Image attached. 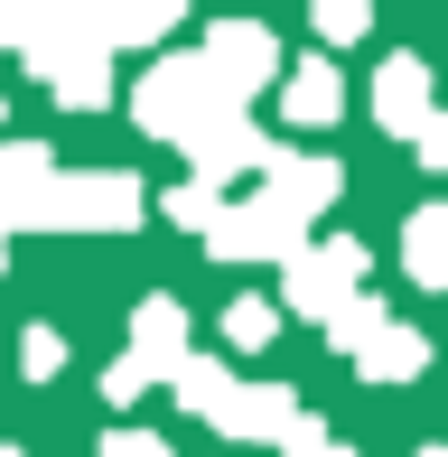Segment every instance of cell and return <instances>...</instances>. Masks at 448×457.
<instances>
[{"label":"cell","mask_w":448,"mask_h":457,"mask_svg":"<svg viewBox=\"0 0 448 457\" xmlns=\"http://www.w3.org/2000/svg\"><path fill=\"white\" fill-rule=\"evenodd\" d=\"M0 457H29V448H0Z\"/></svg>","instance_id":"4316f807"},{"label":"cell","mask_w":448,"mask_h":457,"mask_svg":"<svg viewBox=\"0 0 448 457\" xmlns=\"http://www.w3.org/2000/svg\"><path fill=\"white\" fill-rule=\"evenodd\" d=\"M411 457H448V448H411Z\"/></svg>","instance_id":"d4e9b609"},{"label":"cell","mask_w":448,"mask_h":457,"mask_svg":"<svg viewBox=\"0 0 448 457\" xmlns=\"http://www.w3.org/2000/svg\"><path fill=\"white\" fill-rule=\"evenodd\" d=\"M271 337H280V308H271V299H234V308H224V345H243V355H261Z\"/></svg>","instance_id":"e0dca14e"},{"label":"cell","mask_w":448,"mask_h":457,"mask_svg":"<svg viewBox=\"0 0 448 457\" xmlns=\"http://www.w3.org/2000/svg\"><path fill=\"white\" fill-rule=\"evenodd\" d=\"M56 364H66V337H56V327H29V337H19V373H29V383H47Z\"/></svg>","instance_id":"ffe728a7"},{"label":"cell","mask_w":448,"mask_h":457,"mask_svg":"<svg viewBox=\"0 0 448 457\" xmlns=\"http://www.w3.org/2000/svg\"><path fill=\"white\" fill-rule=\"evenodd\" d=\"M131 355L150 373H169L178 355H187V308H178V299H140L131 308Z\"/></svg>","instance_id":"4fadbf2b"},{"label":"cell","mask_w":448,"mask_h":457,"mask_svg":"<svg viewBox=\"0 0 448 457\" xmlns=\"http://www.w3.org/2000/svg\"><path fill=\"white\" fill-rule=\"evenodd\" d=\"M420 112H430V66L420 56H383L374 66V121L383 131H411Z\"/></svg>","instance_id":"7c38bea8"},{"label":"cell","mask_w":448,"mask_h":457,"mask_svg":"<svg viewBox=\"0 0 448 457\" xmlns=\"http://www.w3.org/2000/svg\"><path fill=\"white\" fill-rule=\"evenodd\" d=\"M206 205H215V187H206V178H187V187H169V205H159V215L196 234V224H206Z\"/></svg>","instance_id":"44dd1931"},{"label":"cell","mask_w":448,"mask_h":457,"mask_svg":"<svg viewBox=\"0 0 448 457\" xmlns=\"http://www.w3.org/2000/svg\"><path fill=\"white\" fill-rule=\"evenodd\" d=\"M178 150H187V169L206 178V187H224V178H253L271 140H261V121L243 112V103H206V112L178 131Z\"/></svg>","instance_id":"5b68a950"},{"label":"cell","mask_w":448,"mask_h":457,"mask_svg":"<svg viewBox=\"0 0 448 457\" xmlns=\"http://www.w3.org/2000/svg\"><path fill=\"white\" fill-rule=\"evenodd\" d=\"M328 457H355V448H336V439H328Z\"/></svg>","instance_id":"484cf974"},{"label":"cell","mask_w":448,"mask_h":457,"mask_svg":"<svg viewBox=\"0 0 448 457\" xmlns=\"http://www.w3.org/2000/svg\"><path fill=\"white\" fill-rule=\"evenodd\" d=\"M196 56H206V75H215L234 103L271 94V75H280V47H271V29H261V19H215Z\"/></svg>","instance_id":"8992f818"},{"label":"cell","mask_w":448,"mask_h":457,"mask_svg":"<svg viewBox=\"0 0 448 457\" xmlns=\"http://www.w3.org/2000/svg\"><path fill=\"white\" fill-rule=\"evenodd\" d=\"M290 411H299L290 383H224V402L206 411V420L224 429V448H271L280 429H290Z\"/></svg>","instance_id":"ba28073f"},{"label":"cell","mask_w":448,"mask_h":457,"mask_svg":"<svg viewBox=\"0 0 448 457\" xmlns=\"http://www.w3.org/2000/svg\"><path fill=\"white\" fill-rule=\"evenodd\" d=\"M271 85H280V112L309 121V131H328V121L345 112V75L328 66V56H299V66H280Z\"/></svg>","instance_id":"8fae6325"},{"label":"cell","mask_w":448,"mask_h":457,"mask_svg":"<svg viewBox=\"0 0 448 457\" xmlns=\"http://www.w3.org/2000/svg\"><path fill=\"white\" fill-rule=\"evenodd\" d=\"M0 271H10V224H0Z\"/></svg>","instance_id":"cb8c5ba5"},{"label":"cell","mask_w":448,"mask_h":457,"mask_svg":"<svg viewBox=\"0 0 448 457\" xmlns=\"http://www.w3.org/2000/svg\"><path fill=\"white\" fill-rule=\"evenodd\" d=\"M402 271L420 289H448V205H420V215L402 224Z\"/></svg>","instance_id":"5bb4252c"},{"label":"cell","mask_w":448,"mask_h":457,"mask_svg":"<svg viewBox=\"0 0 448 457\" xmlns=\"http://www.w3.org/2000/svg\"><path fill=\"white\" fill-rule=\"evenodd\" d=\"M37 75H47V94L66 103V112H104V103H112V47H104V37H66V47H47Z\"/></svg>","instance_id":"9c48e42d"},{"label":"cell","mask_w":448,"mask_h":457,"mask_svg":"<svg viewBox=\"0 0 448 457\" xmlns=\"http://www.w3.org/2000/svg\"><path fill=\"white\" fill-rule=\"evenodd\" d=\"M19 29H29V0H0V37L19 47Z\"/></svg>","instance_id":"603a6c76"},{"label":"cell","mask_w":448,"mask_h":457,"mask_svg":"<svg viewBox=\"0 0 448 457\" xmlns=\"http://www.w3.org/2000/svg\"><path fill=\"white\" fill-rule=\"evenodd\" d=\"M383 318H393V308H383V299H364V289H345V299H336V308H328V318H318V327H328V345H336V355H355V345L374 337Z\"/></svg>","instance_id":"2e32d148"},{"label":"cell","mask_w":448,"mask_h":457,"mask_svg":"<svg viewBox=\"0 0 448 457\" xmlns=\"http://www.w3.org/2000/svg\"><path fill=\"white\" fill-rule=\"evenodd\" d=\"M150 383H159V373L140 364V355H112V364H104V402H112V411H131V402H140Z\"/></svg>","instance_id":"d6986e66"},{"label":"cell","mask_w":448,"mask_h":457,"mask_svg":"<svg viewBox=\"0 0 448 457\" xmlns=\"http://www.w3.org/2000/svg\"><path fill=\"white\" fill-rule=\"evenodd\" d=\"M94 457H169V439H150V429H104Z\"/></svg>","instance_id":"7402d4cb"},{"label":"cell","mask_w":448,"mask_h":457,"mask_svg":"<svg viewBox=\"0 0 448 457\" xmlns=\"http://www.w3.org/2000/svg\"><path fill=\"white\" fill-rule=\"evenodd\" d=\"M140 178L131 169H56L47 178V234H131Z\"/></svg>","instance_id":"6da1fadb"},{"label":"cell","mask_w":448,"mask_h":457,"mask_svg":"<svg viewBox=\"0 0 448 457\" xmlns=\"http://www.w3.org/2000/svg\"><path fill=\"white\" fill-rule=\"evenodd\" d=\"M206 103H234V94L206 75V56H159V66L131 85V121H140L150 140H178L196 112H206Z\"/></svg>","instance_id":"3957f363"},{"label":"cell","mask_w":448,"mask_h":457,"mask_svg":"<svg viewBox=\"0 0 448 457\" xmlns=\"http://www.w3.org/2000/svg\"><path fill=\"white\" fill-rule=\"evenodd\" d=\"M309 19H318V37H328V47H345V37L374 29V0H309Z\"/></svg>","instance_id":"ac0fdd59"},{"label":"cell","mask_w":448,"mask_h":457,"mask_svg":"<svg viewBox=\"0 0 448 457\" xmlns=\"http://www.w3.org/2000/svg\"><path fill=\"white\" fill-rule=\"evenodd\" d=\"M355 373L364 383H420V373H430V337H420L411 318H383L374 337L355 345Z\"/></svg>","instance_id":"30bf717a"},{"label":"cell","mask_w":448,"mask_h":457,"mask_svg":"<svg viewBox=\"0 0 448 457\" xmlns=\"http://www.w3.org/2000/svg\"><path fill=\"white\" fill-rule=\"evenodd\" d=\"M374 271V253H364L355 234H328V243H299V253H280V299L299 308V318H328V308Z\"/></svg>","instance_id":"277c9868"},{"label":"cell","mask_w":448,"mask_h":457,"mask_svg":"<svg viewBox=\"0 0 448 457\" xmlns=\"http://www.w3.org/2000/svg\"><path fill=\"white\" fill-rule=\"evenodd\" d=\"M159 383H169V392H178V402H187V411H196V420H206V411L224 402V383H234V373H224L215 355H196V345H187V355H178L169 373H159Z\"/></svg>","instance_id":"9a60e30c"},{"label":"cell","mask_w":448,"mask_h":457,"mask_svg":"<svg viewBox=\"0 0 448 457\" xmlns=\"http://www.w3.org/2000/svg\"><path fill=\"white\" fill-rule=\"evenodd\" d=\"M253 178L271 187V196L290 205L299 224H318V215H328V205L345 196V169H336L328 150H280V140H271V150H261V169H253Z\"/></svg>","instance_id":"52a82bcc"},{"label":"cell","mask_w":448,"mask_h":457,"mask_svg":"<svg viewBox=\"0 0 448 457\" xmlns=\"http://www.w3.org/2000/svg\"><path fill=\"white\" fill-rule=\"evenodd\" d=\"M196 234H206L215 262H280V253H299V243H309V224H299L271 187H253L243 205H206V224H196Z\"/></svg>","instance_id":"7a4b0ae2"}]
</instances>
